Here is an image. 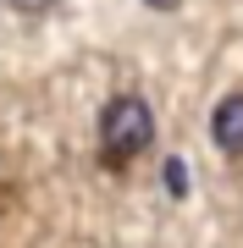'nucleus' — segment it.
<instances>
[{
    "mask_svg": "<svg viewBox=\"0 0 243 248\" xmlns=\"http://www.w3.org/2000/svg\"><path fill=\"white\" fill-rule=\"evenodd\" d=\"M210 133H216V143L227 155H243V94H227L216 116H210Z\"/></svg>",
    "mask_w": 243,
    "mask_h": 248,
    "instance_id": "nucleus-2",
    "label": "nucleus"
},
{
    "mask_svg": "<svg viewBox=\"0 0 243 248\" xmlns=\"http://www.w3.org/2000/svg\"><path fill=\"white\" fill-rule=\"evenodd\" d=\"M17 6H22V11H45L50 0H17Z\"/></svg>",
    "mask_w": 243,
    "mask_h": 248,
    "instance_id": "nucleus-4",
    "label": "nucleus"
},
{
    "mask_svg": "<svg viewBox=\"0 0 243 248\" xmlns=\"http://www.w3.org/2000/svg\"><path fill=\"white\" fill-rule=\"evenodd\" d=\"M166 187H171V193H182V160H171V166H166Z\"/></svg>",
    "mask_w": 243,
    "mask_h": 248,
    "instance_id": "nucleus-3",
    "label": "nucleus"
},
{
    "mask_svg": "<svg viewBox=\"0 0 243 248\" xmlns=\"http://www.w3.org/2000/svg\"><path fill=\"white\" fill-rule=\"evenodd\" d=\"M155 138V116L138 94H116L99 116V155L111 160V166H127L133 155H144Z\"/></svg>",
    "mask_w": 243,
    "mask_h": 248,
    "instance_id": "nucleus-1",
    "label": "nucleus"
}]
</instances>
